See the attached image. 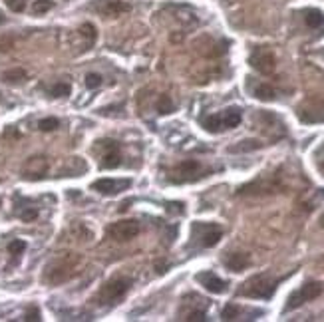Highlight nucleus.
Returning <instances> with one entry per match:
<instances>
[{"instance_id": "obj_1", "label": "nucleus", "mask_w": 324, "mask_h": 322, "mask_svg": "<svg viewBox=\"0 0 324 322\" xmlns=\"http://www.w3.org/2000/svg\"><path fill=\"white\" fill-rule=\"evenodd\" d=\"M282 278H274L270 274H255L251 276L249 280H245L241 284V288L237 290V294L241 296H249V298H263V300H269L272 298L276 286L280 284Z\"/></svg>"}, {"instance_id": "obj_2", "label": "nucleus", "mask_w": 324, "mask_h": 322, "mask_svg": "<svg viewBox=\"0 0 324 322\" xmlns=\"http://www.w3.org/2000/svg\"><path fill=\"white\" fill-rule=\"evenodd\" d=\"M78 265H80V257L72 255V253H66L48 267L44 280L50 282V284H62V282L70 280L78 272Z\"/></svg>"}, {"instance_id": "obj_3", "label": "nucleus", "mask_w": 324, "mask_h": 322, "mask_svg": "<svg viewBox=\"0 0 324 322\" xmlns=\"http://www.w3.org/2000/svg\"><path fill=\"white\" fill-rule=\"evenodd\" d=\"M243 115H241V109L239 107H227L219 113H211V115H205L201 119V125L209 131V133H221V131H227V129H233L241 123Z\"/></svg>"}, {"instance_id": "obj_4", "label": "nucleus", "mask_w": 324, "mask_h": 322, "mask_svg": "<svg viewBox=\"0 0 324 322\" xmlns=\"http://www.w3.org/2000/svg\"><path fill=\"white\" fill-rule=\"evenodd\" d=\"M209 171L211 169H205L197 159H185L169 173V181L171 183H193L205 177Z\"/></svg>"}, {"instance_id": "obj_5", "label": "nucleus", "mask_w": 324, "mask_h": 322, "mask_svg": "<svg viewBox=\"0 0 324 322\" xmlns=\"http://www.w3.org/2000/svg\"><path fill=\"white\" fill-rule=\"evenodd\" d=\"M223 237V229L215 223H193L191 239L199 249H211Z\"/></svg>"}, {"instance_id": "obj_6", "label": "nucleus", "mask_w": 324, "mask_h": 322, "mask_svg": "<svg viewBox=\"0 0 324 322\" xmlns=\"http://www.w3.org/2000/svg\"><path fill=\"white\" fill-rule=\"evenodd\" d=\"M320 294H322V284H320V282L310 280V282L302 284L300 288H296L294 292H290V296H288V300H286V304H284V312L296 310L298 306H302L304 302L314 300V298H316V296H320Z\"/></svg>"}, {"instance_id": "obj_7", "label": "nucleus", "mask_w": 324, "mask_h": 322, "mask_svg": "<svg viewBox=\"0 0 324 322\" xmlns=\"http://www.w3.org/2000/svg\"><path fill=\"white\" fill-rule=\"evenodd\" d=\"M129 286H131V280L129 278H113V280H109L106 282L104 286H102V290H100V294H98V300L102 302V304H115L117 300H121L123 296H125V292L129 290Z\"/></svg>"}, {"instance_id": "obj_8", "label": "nucleus", "mask_w": 324, "mask_h": 322, "mask_svg": "<svg viewBox=\"0 0 324 322\" xmlns=\"http://www.w3.org/2000/svg\"><path fill=\"white\" fill-rule=\"evenodd\" d=\"M109 239L113 241H119V243H127L131 239H135L139 235V223L133 221V219H127V221H117V223H111L108 229H106Z\"/></svg>"}, {"instance_id": "obj_9", "label": "nucleus", "mask_w": 324, "mask_h": 322, "mask_svg": "<svg viewBox=\"0 0 324 322\" xmlns=\"http://www.w3.org/2000/svg\"><path fill=\"white\" fill-rule=\"evenodd\" d=\"M100 143L104 147V155H102V161H100V167L102 169H115V167H119V163H121L119 143L113 141V139H104Z\"/></svg>"}, {"instance_id": "obj_10", "label": "nucleus", "mask_w": 324, "mask_h": 322, "mask_svg": "<svg viewBox=\"0 0 324 322\" xmlns=\"http://www.w3.org/2000/svg\"><path fill=\"white\" fill-rule=\"evenodd\" d=\"M195 280L201 284V286H205L209 292H213V294H223L225 290H227V280H223V278H219L215 272H211V270H201V272H197L195 274Z\"/></svg>"}, {"instance_id": "obj_11", "label": "nucleus", "mask_w": 324, "mask_h": 322, "mask_svg": "<svg viewBox=\"0 0 324 322\" xmlns=\"http://www.w3.org/2000/svg\"><path fill=\"white\" fill-rule=\"evenodd\" d=\"M129 185H131V181L129 179H98L92 187H94V191H98V193H102V195H117L119 191H125V189H129Z\"/></svg>"}, {"instance_id": "obj_12", "label": "nucleus", "mask_w": 324, "mask_h": 322, "mask_svg": "<svg viewBox=\"0 0 324 322\" xmlns=\"http://www.w3.org/2000/svg\"><path fill=\"white\" fill-rule=\"evenodd\" d=\"M46 171H48V161H46V157L36 155V157H30V159L26 161V165L22 169V175L26 179H30V181H38V179H42L46 175Z\"/></svg>"}, {"instance_id": "obj_13", "label": "nucleus", "mask_w": 324, "mask_h": 322, "mask_svg": "<svg viewBox=\"0 0 324 322\" xmlns=\"http://www.w3.org/2000/svg\"><path fill=\"white\" fill-rule=\"evenodd\" d=\"M249 64L257 70V72H261V74H272L274 72V56L267 50H255V52L251 54V58H249Z\"/></svg>"}, {"instance_id": "obj_14", "label": "nucleus", "mask_w": 324, "mask_h": 322, "mask_svg": "<svg viewBox=\"0 0 324 322\" xmlns=\"http://www.w3.org/2000/svg\"><path fill=\"white\" fill-rule=\"evenodd\" d=\"M223 263H225V267L229 268V270L239 272V270H245L251 265V259L247 255H243V253H233V255H227L223 259Z\"/></svg>"}, {"instance_id": "obj_15", "label": "nucleus", "mask_w": 324, "mask_h": 322, "mask_svg": "<svg viewBox=\"0 0 324 322\" xmlns=\"http://www.w3.org/2000/svg\"><path fill=\"white\" fill-rule=\"evenodd\" d=\"M265 143H261L259 139H243L235 145H231L227 151L229 153H249V151H255V149H261Z\"/></svg>"}, {"instance_id": "obj_16", "label": "nucleus", "mask_w": 324, "mask_h": 322, "mask_svg": "<svg viewBox=\"0 0 324 322\" xmlns=\"http://www.w3.org/2000/svg\"><path fill=\"white\" fill-rule=\"evenodd\" d=\"M129 4L127 2H121V0H108L106 4H104V8H102V12L106 14V16H119L121 12H129Z\"/></svg>"}, {"instance_id": "obj_17", "label": "nucleus", "mask_w": 324, "mask_h": 322, "mask_svg": "<svg viewBox=\"0 0 324 322\" xmlns=\"http://www.w3.org/2000/svg\"><path fill=\"white\" fill-rule=\"evenodd\" d=\"M253 96L261 102H272L274 100V90L270 88L269 84H257L253 88Z\"/></svg>"}, {"instance_id": "obj_18", "label": "nucleus", "mask_w": 324, "mask_h": 322, "mask_svg": "<svg viewBox=\"0 0 324 322\" xmlns=\"http://www.w3.org/2000/svg\"><path fill=\"white\" fill-rule=\"evenodd\" d=\"M304 22H306L310 28H320L324 24V14L320 10H316V8L306 10V12H304Z\"/></svg>"}, {"instance_id": "obj_19", "label": "nucleus", "mask_w": 324, "mask_h": 322, "mask_svg": "<svg viewBox=\"0 0 324 322\" xmlns=\"http://www.w3.org/2000/svg\"><path fill=\"white\" fill-rule=\"evenodd\" d=\"M241 306H237V304H233V302H229L225 308H223V312H221V318L223 320H239L241 318Z\"/></svg>"}, {"instance_id": "obj_20", "label": "nucleus", "mask_w": 324, "mask_h": 322, "mask_svg": "<svg viewBox=\"0 0 324 322\" xmlns=\"http://www.w3.org/2000/svg\"><path fill=\"white\" fill-rule=\"evenodd\" d=\"M24 78H26V72H24L22 68L8 70V72H4V76H2V80L8 82V84H18V82H22Z\"/></svg>"}, {"instance_id": "obj_21", "label": "nucleus", "mask_w": 324, "mask_h": 322, "mask_svg": "<svg viewBox=\"0 0 324 322\" xmlns=\"http://www.w3.org/2000/svg\"><path fill=\"white\" fill-rule=\"evenodd\" d=\"M24 251H26V243H24V241H20V239L10 241V245H8V253L14 257V261H18V257H20Z\"/></svg>"}, {"instance_id": "obj_22", "label": "nucleus", "mask_w": 324, "mask_h": 322, "mask_svg": "<svg viewBox=\"0 0 324 322\" xmlns=\"http://www.w3.org/2000/svg\"><path fill=\"white\" fill-rule=\"evenodd\" d=\"M155 107H157V111H159V113H171V111L175 109V106H173V102H171V98H169L167 94H163V96H159V100H157V104H155Z\"/></svg>"}, {"instance_id": "obj_23", "label": "nucleus", "mask_w": 324, "mask_h": 322, "mask_svg": "<svg viewBox=\"0 0 324 322\" xmlns=\"http://www.w3.org/2000/svg\"><path fill=\"white\" fill-rule=\"evenodd\" d=\"M52 6H54L52 0H36V2L32 4V12H34V14H44V12L52 10Z\"/></svg>"}, {"instance_id": "obj_24", "label": "nucleus", "mask_w": 324, "mask_h": 322, "mask_svg": "<svg viewBox=\"0 0 324 322\" xmlns=\"http://www.w3.org/2000/svg\"><path fill=\"white\" fill-rule=\"evenodd\" d=\"M80 32H82V36H84V38H88V40H90V44H92V42L96 40V36H98V34H96L94 24H88V22H86V24H82Z\"/></svg>"}, {"instance_id": "obj_25", "label": "nucleus", "mask_w": 324, "mask_h": 322, "mask_svg": "<svg viewBox=\"0 0 324 322\" xmlns=\"http://www.w3.org/2000/svg\"><path fill=\"white\" fill-rule=\"evenodd\" d=\"M50 94L54 98H66V96H70V86L68 84H56L54 88L50 90Z\"/></svg>"}, {"instance_id": "obj_26", "label": "nucleus", "mask_w": 324, "mask_h": 322, "mask_svg": "<svg viewBox=\"0 0 324 322\" xmlns=\"http://www.w3.org/2000/svg\"><path fill=\"white\" fill-rule=\"evenodd\" d=\"M60 125V121L56 119V117H46V119H40V123H38V127L42 129V131H52Z\"/></svg>"}, {"instance_id": "obj_27", "label": "nucleus", "mask_w": 324, "mask_h": 322, "mask_svg": "<svg viewBox=\"0 0 324 322\" xmlns=\"http://www.w3.org/2000/svg\"><path fill=\"white\" fill-rule=\"evenodd\" d=\"M100 84H102V76H100V74H88V76H86V86H88L90 90L98 88Z\"/></svg>"}, {"instance_id": "obj_28", "label": "nucleus", "mask_w": 324, "mask_h": 322, "mask_svg": "<svg viewBox=\"0 0 324 322\" xmlns=\"http://www.w3.org/2000/svg\"><path fill=\"white\" fill-rule=\"evenodd\" d=\"M6 6L12 12H22L26 8V0H6Z\"/></svg>"}, {"instance_id": "obj_29", "label": "nucleus", "mask_w": 324, "mask_h": 322, "mask_svg": "<svg viewBox=\"0 0 324 322\" xmlns=\"http://www.w3.org/2000/svg\"><path fill=\"white\" fill-rule=\"evenodd\" d=\"M20 219H22L24 223H32V221L38 219V211H36V209H24V211L20 213Z\"/></svg>"}, {"instance_id": "obj_30", "label": "nucleus", "mask_w": 324, "mask_h": 322, "mask_svg": "<svg viewBox=\"0 0 324 322\" xmlns=\"http://www.w3.org/2000/svg\"><path fill=\"white\" fill-rule=\"evenodd\" d=\"M24 320H30V322L40 320V310H38L36 306H30V308L24 312Z\"/></svg>"}, {"instance_id": "obj_31", "label": "nucleus", "mask_w": 324, "mask_h": 322, "mask_svg": "<svg viewBox=\"0 0 324 322\" xmlns=\"http://www.w3.org/2000/svg\"><path fill=\"white\" fill-rule=\"evenodd\" d=\"M185 320H189V322L207 320V314H205V310H193V312H189V314H187V318H185Z\"/></svg>"}, {"instance_id": "obj_32", "label": "nucleus", "mask_w": 324, "mask_h": 322, "mask_svg": "<svg viewBox=\"0 0 324 322\" xmlns=\"http://www.w3.org/2000/svg\"><path fill=\"white\" fill-rule=\"evenodd\" d=\"M167 211L169 213L181 215L183 213V203H167Z\"/></svg>"}, {"instance_id": "obj_33", "label": "nucleus", "mask_w": 324, "mask_h": 322, "mask_svg": "<svg viewBox=\"0 0 324 322\" xmlns=\"http://www.w3.org/2000/svg\"><path fill=\"white\" fill-rule=\"evenodd\" d=\"M316 167H318V171L324 175V151L322 149L316 151Z\"/></svg>"}, {"instance_id": "obj_34", "label": "nucleus", "mask_w": 324, "mask_h": 322, "mask_svg": "<svg viewBox=\"0 0 324 322\" xmlns=\"http://www.w3.org/2000/svg\"><path fill=\"white\" fill-rule=\"evenodd\" d=\"M155 267H157V272H159V274H163V272H165V265H163V263H157Z\"/></svg>"}]
</instances>
